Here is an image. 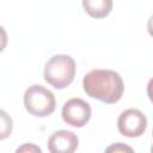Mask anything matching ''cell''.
<instances>
[{"label":"cell","instance_id":"6da1fadb","mask_svg":"<svg viewBox=\"0 0 153 153\" xmlns=\"http://www.w3.org/2000/svg\"><path fill=\"white\" fill-rule=\"evenodd\" d=\"M82 87L87 96L106 104L117 103L124 91L121 75L111 69H92L82 79Z\"/></svg>","mask_w":153,"mask_h":153},{"label":"cell","instance_id":"7a4b0ae2","mask_svg":"<svg viewBox=\"0 0 153 153\" xmlns=\"http://www.w3.org/2000/svg\"><path fill=\"white\" fill-rule=\"evenodd\" d=\"M75 61L66 54H57L51 56L43 71L44 80L54 88L62 90L72 84L75 76Z\"/></svg>","mask_w":153,"mask_h":153},{"label":"cell","instance_id":"3957f363","mask_svg":"<svg viewBox=\"0 0 153 153\" xmlns=\"http://www.w3.org/2000/svg\"><path fill=\"white\" fill-rule=\"evenodd\" d=\"M24 106L32 116H49L55 111L56 108L54 93L42 85H31L24 93Z\"/></svg>","mask_w":153,"mask_h":153},{"label":"cell","instance_id":"277c9868","mask_svg":"<svg viewBox=\"0 0 153 153\" xmlns=\"http://www.w3.org/2000/svg\"><path fill=\"white\" fill-rule=\"evenodd\" d=\"M117 128L123 136L139 137L147 129V118L139 109H127L118 116Z\"/></svg>","mask_w":153,"mask_h":153},{"label":"cell","instance_id":"5b68a950","mask_svg":"<svg viewBox=\"0 0 153 153\" xmlns=\"http://www.w3.org/2000/svg\"><path fill=\"white\" fill-rule=\"evenodd\" d=\"M91 106L81 98H72L62 106V120L75 128L84 127L91 118Z\"/></svg>","mask_w":153,"mask_h":153},{"label":"cell","instance_id":"8992f818","mask_svg":"<svg viewBox=\"0 0 153 153\" xmlns=\"http://www.w3.org/2000/svg\"><path fill=\"white\" fill-rule=\"evenodd\" d=\"M79 145L78 136L71 130H57L48 140V149L51 153H72Z\"/></svg>","mask_w":153,"mask_h":153},{"label":"cell","instance_id":"52a82bcc","mask_svg":"<svg viewBox=\"0 0 153 153\" xmlns=\"http://www.w3.org/2000/svg\"><path fill=\"white\" fill-rule=\"evenodd\" d=\"M82 7L92 18H104L112 10V0H82Z\"/></svg>","mask_w":153,"mask_h":153},{"label":"cell","instance_id":"ba28073f","mask_svg":"<svg viewBox=\"0 0 153 153\" xmlns=\"http://www.w3.org/2000/svg\"><path fill=\"white\" fill-rule=\"evenodd\" d=\"M13 129V121L11 116L2 109H0V140L10 137Z\"/></svg>","mask_w":153,"mask_h":153},{"label":"cell","instance_id":"9c48e42d","mask_svg":"<svg viewBox=\"0 0 153 153\" xmlns=\"http://www.w3.org/2000/svg\"><path fill=\"white\" fill-rule=\"evenodd\" d=\"M106 152H133V148L123 145L122 142H117L106 148Z\"/></svg>","mask_w":153,"mask_h":153},{"label":"cell","instance_id":"30bf717a","mask_svg":"<svg viewBox=\"0 0 153 153\" xmlns=\"http://www.w3.org/2000/svg\"><path fill=\"white\" fill-rule=\"evenodd\" d=\"M17 152H38V153H41L42 149L38 146L33 145V143H25V145L18 147Z\"/></svg>","mask_w":153,"mask_h":153},{"label":"cell","instance_id":"8fae6325","mask_svg":"<svg viewBox=\"0 0 153 153\" xmlns=\"http://www.w3.org/2000/svg\"><path fill=\"white\" fill-rule=\"evenodd\" d=\"M7 41H8V38H7V32H6V30H5L2 26H0V53L6 48Z\"/></svg>","mask_w":153,"mask_h":153}]
</instances>
